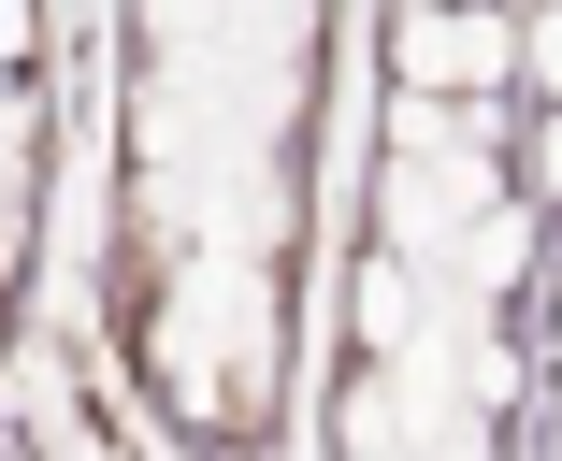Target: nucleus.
<instances>
[{"instance_id": "4", "label": "nucleus", "mask_w": 562, "mask_h": 461, "mask_svg": "<svg viewBox=\"0 0 562 461\" xmlns=\"http://www.w3.org/2000/svg\"><path fill=\"white\" fill-rule=\"evenodd\" d=\"M533 72H548V87H562V30H533Z\"/></svg>"}, {"instance_id": "2", "label": "nucleus", "mask_w": 562, "mask_h": 461, "mask_svg": "<svg viewBox=\"0 0 562 461\" xmlns=\"http://www.w3.org/2000/svg\"><path fill=\"white\" fill-rule=\"evenodd\" d=\"M404 58H418L432 87H462V72H505V30H491V15H432V30H418Z\"/></svg>"}, {"instance_id": "3", "label": "nucleus", "mask_w": 562, "mask_h": 461, "mask_svg": "<svg viewBox=\"0 0 562 461\" xmlns=\"http://www.w3.org/2000/svg\"><path fill=\"white\" fill-rule=\"evenodd\" d=\"M447 216H462V188H447V173H404V188H390V231H404V246H432Z\"/></svg>"}, {"instance_id": "1", "label": "nucleus", "mask_w": 562, "mask_h": 461, "mask_svg": "<svg viewBox=\"0 0 562 461\" xmlns=\"http://www.w3.org/2000/svg\"><path fill=\"white\" fill-rule=\"evenodd\" d=\"M361 346L375 361H418V274L404 260H361Z\"/></svg>"}]
</instances>
